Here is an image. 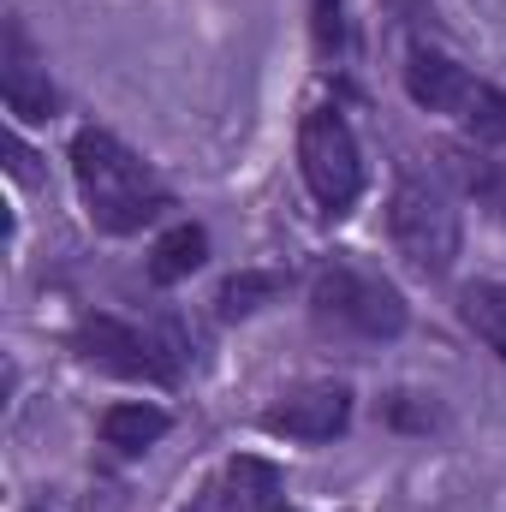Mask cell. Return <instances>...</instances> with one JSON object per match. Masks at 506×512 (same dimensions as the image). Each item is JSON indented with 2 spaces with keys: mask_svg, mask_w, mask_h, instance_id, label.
<instances>
[{
  "mask_svg": "<svg viewBox=\"0 0 506 512\" xmlns=\"http://www.w3.org/2000/svg\"><path fill=\"white\" fill-rule=\"evenodd\" d=\"M72 179L84 191V209L102 233H143L161 209L167 191L155 185V173L131 155L114 131H78L72 137Z\"/></svg>",
  "mask_w": 506,
  "mask_h": 512,
  "instance_id": "cell-1",
  "label": "cell"
},
{
  "mask_svg": "<svg viewBox=\"0 0 506 512\" xmlns=\"http://www.w3.org/2000/svg\"><path fill=\"white\" fill-rule=\"evenodd\" d=\"M310 316L328 328V334H346V340H399L411 310L399 298L393 280H381L358 262H328L310 286Z\"/></svg>",
  "mask_w": 506,
  "mask_h": 512,
  "instance_id": "cell-2",
  "label": "cell"
},
{
  "mask_svg": "<svg viewBox=\"0 0 506 512\" xmlns=\"http://www.w3.org/2000/svg\"><path fill=\"white\" fill-rule=\"evenodd\" d=\"M387 233H393V245H399V256L411 268L447 274L453 256H459V209H453V197L429 173L399 167L393 197H387Z\"/></svg>",
  "mask_w": 506,
  "mask_h": 512,
  "instance_id": "cell-3",
  "label": "cell"
},
{
  "mask_svg": "<svg viewBox=\"0 0 506 512\" xmlns=\"http://www.w3.org/2000/svg\"><path fill=\"white\" fill-rule=\"evenodd\" d=\"M298 167H304V185H310V197H316L322 215H346L364 197L358 137H352V126L334 108L304 114V126H298Z\"/></svg>",
  "mask_w": 506,
  "mask_h": 512,
  "instance_id": "cell-4",
  "label": "cell"
},
{
  "mask_svg": "<svg viewBox=\"0 0 506 512\" xmlns=\"http://www.w3.org/2000/svg\"><path fill=\"white\" fill-rule=\"evenodd\" d=\"M72 346H78L90 364H102V370H114V376H131V382H179L173 346H161L155 334L131 328L120 316H84L78 334H72Z\"/></svg>",
  "mask_w": 506,
  "mask_h": 512,
  "instance_id": "cell-5",
  "label": "cell"
},
{
  "mask_svg": "<svg viewBox=\"0 0 506 512\" xmlns=\"http://www.w3.org/2000/svg\"><path fill=\"white\" fill-rule=\"evenodd\" d=\"M346 423H352V387L346 382H304L262 411V429L286 435V441H334V435H346Z\"/></svg>",
  "mask_w": 506,
  "mask_h": 512,
  "instance_id": "cell-6",
  "label": "cell"
},
{
  "mask_svg": "<svg viewBox=\"0 0 506 512\" xmlns=\"http://www.w3.org/2000/svg\"><path fill=\"white\" fill-rule=\"evenodd\" d=\"M191 512H286V495H280V471L268 459H227L221 477L197 495Z\"/></svg>",
  "mask_w": 506,
  "mask_h": 512,
  "instance_id": "cell-7",
  "label": "cell"
},
{
  "mask_svg": "<svg viewBox=\"0 0 506 512\" xmlns=\"http://www.w3.org/2000/svg\"><path fill=\"white\" fill-rule=\"evenodd\" d=\"M0 90L18 120H54V84L48 66L30 54V36L18 18H6V54H0Z\"/></svg>",
  "mask_w": 506,
  "mask_h": 512,
  "instance_id": "cell-8",
  "label": "cell"
},
{
  "mask_svg": "<svg viewBox=\"0 0 506 512\" xmlns=\"http://www.w3.org/2000/svg\"><path fill=\"white\" fill-rule=\"evenodd\" d=\"M405 90H411V102L417 108H429V114H459L465 120V108H471V96H477V78L459 66V60H447V54H435V48H411L405 54Z\"/></svg>",
  "mask_w": 506,
  "mask_h": 512,
  "instance_id": "cell-9",
  "label": "cell"
},
{
  "mask_svg": "<svg viewBox=\"0 0 506 512\" xmlns=\"http://www.w3.org/2000/svg\"><path fill=\"white\" fill-rule=\"evenodd\" d=\"M167 435V411L161 405H108L102 411V441L114 453H143Z\"/></svg>",
  "mask_w": 506,
  "mask_h": 512,
  "instance_id": "cell-10",
  "label": "cell"
},
{
  "mask_svg": "<svg viewBox=\"0 0 506 512\" xmlns=\"http://www.w3.org/2000/svg\"><path fill=\"white\" fill-rule=\"evenodd\" d=\"M203 256H209L203 227H173V233H161V239H155V251H149V280H155V286H173V280L197 274V268H203Z\"/></svg>",
  "mask_w": 506,
  "mask_h": 512,
  "instance_id": "cell-11",
  "label": "cell"
},
{
  "mask_svg": "<svg viewBox=\"0 0 506 512\" xmlns=\"http://www.w3.org/2000/svg\"><path fill=\"white\" fill-rule=\"evenodd\" d=\"M459 310H465V322L495 346L506 358V286L495 280H477V286H465V298H459Z\"/></svg>",
  "mask_w": 506,
  "mask_h": 512,
  "instance_id": "cell-12",
  "label": "cell"
},
{
  "mask_svg": "<svg viewBox=\"0 0 506 512\" xmlns=\"http://www.w3.org/2000/svg\"><path fill=\"white\" fill-rule=\"evenodd\" d=\"M280 292H286V274H262V268H245V274H233V280L215 292V304H221V316H227V322H239V316L262 310L268 298H280Z\"/></svg>",
  "mask_w": 506,
  "mask_h": 512,
  "instance_id": "cell-13",
  "label": "cell"
},
{
  "mask_svg": "<svg viewBox=\"0 0 506 512\" xmlns=\"http://www.w3.org/2000/svg\"><path fill=\"white\" fill-rule=\"evenodd\" d=\"M465 126L477 131L483 143H506V90L477 84V96H471V108H465Z\"/></svg>",
  "mask_w": 506,
  "mask_h": 512,
  "instance_id": "cell-14",
  "label": "cell"
},
{
  "mask_svg": "<svg viewBox=\"0 0 506 512\" xmlns=\"http://www.w3.org/2000/svg\"><path fill=\"white\" fill-rule=\"evenodd\" d=\"M310 30H316V48L334 60L346 48V18H340V0H310Z\"/></svg>",
  "mask_w": 506,
  "mask_h": 512,
  "instance_id": "cell-15",
  "label": "cell"
},
{
  "mask_svg": "<svg viewBox=\"0 0 506 512\" xmlns=\"http://www.w3.org/2000/svg\"><path fill=\"white\" fill-rule=\"evenodd\" d=\"M6 167H12L18 179H30V155H24V143H18V137H6Z\"/></svg>",
  "mask_w": 506,
  "mask_h": 512,
  "instance_id": "cell-16",
  "label": "cell"
}]
</instances>
